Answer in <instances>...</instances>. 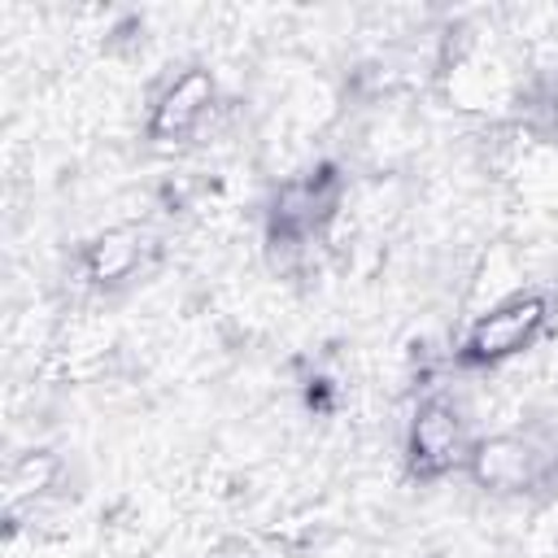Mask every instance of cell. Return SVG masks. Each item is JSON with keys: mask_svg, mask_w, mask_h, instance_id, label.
<instances>
[{"mask_svg": "<svg viewBox=\"0 0 558 558\" xmlns=\"http://www.w3.org/2000/svg\"><path fill=\"white\" fill-rule=\"evenodd\" d=\"M475 440L480 436L471 432L466 405L449 392H427L405 427V462L418 480H445L466 471Z\"/></svg>", "mask_w": 558, "mask_h": 558, "instance_id": "cell-3", "label": "cell"}, {"mask_svg": "<svg viewBox=\"0 0 558 558\" xmlns=\"http://www.w3.org/2000/svg\"><path fill=\"white\" fill-rule=\"evenodd\" d=\"M222 100H218V78L209 65H183L148 105L144 135L153 144H187L201 140L205 126H214Z\"/></svg>", "mask_w": 558, "mask_h": 558, "instance_id": "cell-4", "label": "cell"}, {"mask_svg": "<svg viewBox=\"0 0 558 558\" xmlns=\"http://www.w3.org/2000/svg\"><path fill=\"white\" fill-rule=\"evenodd\" d=\"M65 480V458L57 449H22L13 453L4 471V510H26L44 497H52Z\"/></svg>", "mask_w": 558, "mask_h": 558, "instance_id": "cell-6", "label": "cell"}, {"mask_svg": "<svg viewBox=\"0 0 558 558\" xmlns=\"http://www.w3.org/2000/svg\"><path fill=\"white\" fill-rule=\"evenodd\" d=\"M466 475L475 488L493 497H527L536 488L558 484V440L541 427L523 432H493L480 436L466 462Z\"/></svg>", "mask_w": 558, "mask_h": 558, "instance_id": "cell-1", "label": "cell"}, {"mask_svg": "<svg viewBox=\"0 0 558 558\" xmlns=\"http://www.w3.org/2000/svg\"><path fill=\"white\" fill-rule=\"evenodd\" d=\"M157 253H161V244H157V235L148 227H140V222H113V227H105L83 248L78 262H83V279L92 288L113 292V288L135 283L157 262Z\"/></svg>", "mask_w": 558, "mask_h": 558, "instance_id": "cell-5", "label": "cell"}, {"mask_svg": "<svg viewBox=\"0 0 558 558\" xmlns=\"http://www.w3.org/2000/svg\"><path fill=\"white\" fill-rule=\"evenodd\" d=\"M549 310L554 301L536 288L493 305V310H480L458 344V366L466 371H493V366H506L510 357L527 353L536 344V336L545 331L549 323Z\"/></svg>", "mask_w": 558, "mask_h": 558, "instance_id": "cell-2", "label": "cell"}]
</instances>
